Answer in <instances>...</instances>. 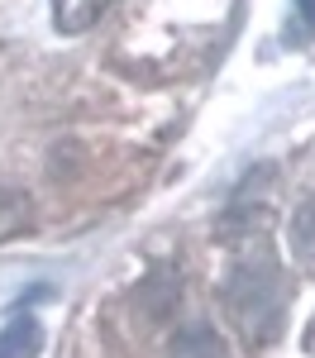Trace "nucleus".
Returning <instances> with one entry per match:
<instances>
[{
	"instance_id": "1",
	"label": "nucleus",
	"mask_w": 315,
	"mask_h": 358,
	"mask_svg": "<svg viewBox=\"0 0 315 358\" xmlns=\"http://www.w3.org/2000/svg\"><path fill=\"white\" fill-rule=\"evenodd\" d=\"M225 306L229 320L244 330L249 344H268L282 334V315H286V282L282 268L268 248L258 244L254 253H244L225 282Z\"/></svg>"
},
{
	"instance_id": "2",
	"label": "nucleus",
	"mask_w": 315,
	"mask_h": 358,
	"mask_svg": "<svg viewBox=\"0 0 315 358\" xmlns=\"http://www.w3.org/2000/svg\"><path fill=\"white\" fill-rule=\"evenodd\" d=\"M29 224H34V196L24 187L0 182V244L5 239H20Z\"/></svg>"
},
{
	"instance_id": "3",
	"label": "nucleus",
	"mask_w": 315,
	"mask_h": 358,
	"mask_svg": "<svg viewBox=\"0 0 315 358\" xmlns=\"http://www.w3.org/2000/svg\"><path fill=\"white\" fill-rule=\"evenodd\" d=\"M43 349V325L34 315H20L0 330V358H38Z\"/></svg>"
},
{
	"instance_id": "4",
	"label": "nucleus",
	"mask_w": 315,
	"mask_h": 358,
	"mask_svg": "<svg viewBox=\"0 0 315 358\" xmlns=\"http://www.w3.org/2000/svg\"><path fill=\"white\" fill-rule=\"evenodd\" d=\"M105 10H110V0H53V29L57 34H86Z\"/></svg>"
},
{
	"instance_id": "5",
	"label": "nucleus",
	"mask_w": 315,
	"mask_h": 358,
	"mask_svg": "<svg viewBox=\"0 0 315 358\" xmlns=\"http://www.w3.org/2000/svg\"><path fill=\"white\" fill-rule=\"evenodd\" d=\"M172 358H225V339L210 325H186L172 339Z\"/></svg>"
},
{
	"instance_id": "6",
	"label": "nucleus",
	"mask_w": 315,
	"mask_h": 358,
	"mask_svg": "<svg viewBox=\"0 0 315 358\" xmlns=\"http://www.w3.org/2000/svg\"><path fill=\"white\" fill-rule=\"evenodd\" d=\"M291 258H296L306 273H315V196L301 201L296 215H291Z\"/></svg>"
},
{
	"instance_id": "7",
	"label": "nucleus",
	"mask_w": 315,
	"mask_h": 358,
	"mask_svg": "<svg viewBox=\"0 0 315 358\" xmlns=\"http://www.w3.org/2000/svg\"><path fill=\"white\" fill-rule=\"evenodd\" d=\"M296 10H301V20L315 29V0H296Z\"/></svg>"
}]
</instances>
